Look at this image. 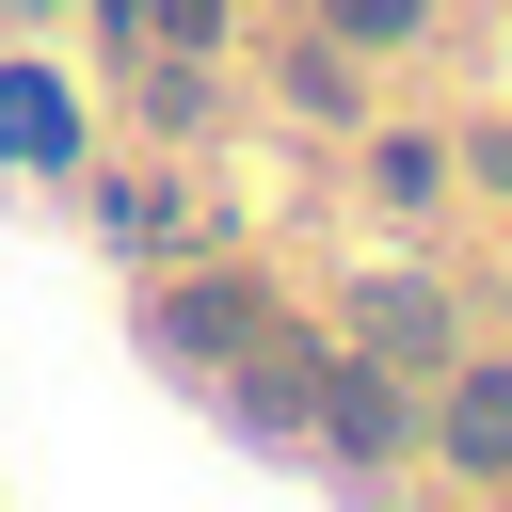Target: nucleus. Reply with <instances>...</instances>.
<instances>
[{
    "mask_svg": "<svg viewBox=\"0 0 512 512\" xmlns=\"http://www.w3.org/2000/svg\"><path fill=\"white\" fill-rule=\"evenodd\" d=\"M448 448H464L480 480H512V368H464V384H448Z\"/></svg>",
    "mask_w": 512,
    "mask_h": 512,
    "instance_id": "1",
    "label": "nucleus"
},
{
    "mask_svg": "<svg viewBox=\"0 0 512 512\" xmlns=\"http://www.w3.org/2000/svg\"><path fill=\"white\" fill-rule=\"evenodd\" d=\"M320 416H336V448H352V464H384V448H400V384H384V368H336V384H320Z\"/></svg>",
    "mask_w": 512,
    "mask_h": 512,
    "instance_id": "2",
    "label": "nucleus"
},
{
    "mask_svg": "<svg viewBox=\"0 0 512 512\" xmlns=\"http://www.w3.org/2000/svg\"><path fill=\"white\" fill-rule=\"evenodd\" d=\"M368 352H384V368H432V352H448V304H432V288H368Z\"/></svg>",
    "mask_w": 512,
    "mask_h": 512,
    "instance_id": "3",
    "label": "nucleus"
},
{
    "mask_svg": "<svg viewBox=\"0 0 512 512\" xmlns=\"http://www.w3.org/2000/svg\"><path fill=\"white\" fill-rule=\"evenodd\" d=\"M240 336H256V288H176V352L240 368Z\"/></svg>",
    "mask_w": 512,
    "mask_h": 512,
    "instance_id": "4",
    "label": "nucleus"
},
{
    "mask_svg": "<svg viewBox=\"0 0 512 512\" xmlns=\"http://www.w3.org/2000/svg\"><path fill=\"white\" fill-rule=\"evenodd\" d=\"M0 144H16V160H64V96H48V80H0Z\"/></svg>",
    "mask_w": 512,
    "mask_h": 512,
    "instance_id": "5",
    "label": "nucleus"
},
{
    "mask_svg": "<svg viewBox=\"0 0 512 512\" xmlns=\"http://www.w3.org/2000/svg\"><path fill=\"white\" fill-rule=\"evenodd\" d=\"M112 32H144V48H208L224 0H112Z\"/></svg>",
    "mask_w": 512,
    "mask_h": 512,
    "instance_id": "6",
    "label": "nucleus"
}]
</instances>
